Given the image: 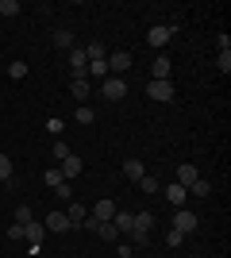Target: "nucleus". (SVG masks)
<instances>
[{"label":"nucleus","instance_id":"f257e3e1","mask_svg":"<svg viewBox=\"0 0 231 258\" xmlns=\"http://www.w3.org/2000/svg\"><path fill=\"white\" fill-rule=\"evenodd\" d=\"M100 97L108 100V104H116V100H123L127 97V85H123V77H104V81H100Z\"/></svg>","mask_w":231,"mask_h":258},{"label":"nucleus","instance_id":"f03ea898","mask_svg":"<svg viewBox=\"0 0 231 258\" xmlns=\"http://www.w3.org/2000/svg\"><path fill=\"white\" fill-rule=\"evenodd\" d=\"M197 227H200V220L189 212V208H177V212H174V231H181V235H193Z\"/></svg>","mask_w":231,"mask_h":258},{"label":"nucleus","instance_id":"7ed1b4c3","mask_svg":"<svg viewBox=\"0 0 231 258\" xmlns=\"http://www.w3.org/2000/svg\"><path fill=\"white\" fill-rule=\"evenodd\" d=\"M146 97L158 100V104H170V100H174V81H150V85H146Z\"/></svg>","mask_w":231,"mask_h":258},{"label":"nucleus","instance_id":"20e7f679","mask_svg":"<svg viewBox=\"0 0 231 258\" xmlns=\"http://www.w3.org/2000/svg\"><path fill=\"white\" fill-rule=\"evenodd\" d=\"M85 70H89L85 46H73V50H69V74H73V77H85ZM73 77H69V81H73ZM85 81H89V77H85Z\"/></svg>","mask_w":231,"mask_h":258},{"label":"nucleus","instance_id":"39448f33","mask_svg":"<svg viewBox=\"0 0 231 258\" xmlns=\"http://www.w3.org/2000/svg\"><path fill=\"white\" fill-rule=\"evenodd\" d=\"M116 212H120V208H116V201L100 197L97 205H93V212H89V216H93V220H100V224H112V216H116Z\"/></svg>","mask_w":231,"mask_h":258},{"label":"nucleus","instance_id":"423d86ee","mask_svg":"<svg viewBox=\"0 0 231 258\" xmlns=\"http://www.w3.org/2000/svg\"><path fill=\"white\" fill-rule=\"evenodd\" d=\"M23 239H27V247L39 250L43 247V239H46V227L39 224V220H31V224H23Z\"/></svg>","mask_w":231,"mask_h":258},{"label":"nucleus","instance_id":"0eeeda50","mask_svg":"<svg viewBox=\"0 0 231 258\" xmlns=\"http://www.w3.org/2000/svg\"><path fill=\"white\" fill-rule=\"evenodd\" d=\"M123 70H131V54H127V50L108 54V74H112V77H120Z\"/></svg>","mask_w":231,"mask_h":258},{"label":"nucleus","instance_id":"6e6552de","mask_svg":"<svg viewBox=\"0 0 231 258\" xmlns=\"http://www.w3.org/2000/svg\"><path fill=\"white\" fill-rule=\"evenodd\" d=\"M197 177H200V170L193 166V162H185V166H177V173H174V181L181 185V189H189V185L197 181Z\"/></svg>","mask_w":231,"mask_h":258},{"label":"nucleus","instance_id":"1a4fd4ad","mask_svg":"<svg viewBox=\"0 0 231 258\" xmlns=\"http://www.w3.org/2000/svg\"><path fill=\"white\" fill-rule=\"evenodd\" d=\"M166 201H170L174 208H185V201H189V189H181L177 181H170V185H166Z\"/></svg>","mask_w":231,"mask_h":258},{"label":"nucleus","instance_id":"9d476101","mask_svg":"<svg viewBox=\"0 0 231 258\" xmlns=\"http://www.w3.org/2000/svg\"><path fill=\"white\" fill-rule=\"evenodd\" d=\"M43 227H46V231H73V224L66 220V212H50L43 220Z\"/></svg>","mask_w":231,"mask_h":258},{"label":"nucleus","instance_id":"9b49d317","mask_svg":"<svg viewBox=\"0 0 231 258\" xmlns=\"http://www.w3.org/2000/svg\"><path fill=\"white\" fill-rule=\"evenodd\" d=\"M146 43H150L154 50H162V46L170 43V27H162V23H158V27H150V31H146Z\"/></svg>","mask_w":231,"mask_h":258},{"label":"nucleus","instance_id":"f8f14e48","mask_svg":"<svg viewBox=\"0 0 231 258\" xmlns=\"http://www.w3.org/2000/svg\"><path fill=\"white\" fill-rule=\"evenodd\" d=\"M58 170H62V177L69 181V177H77V173L85 170V162L77 158V154H69V158H62V166H58Z\"/></svg>","mask_w":231,"mask_h":258},{"label":"nucleus","instance_id":"ddd939ff","mask_svg":"<svg viewBox=\"0 0 231 258\" xmlns=\"http://www.w3.org/2000/svg\"><path fill=\"white\" fill-rule=\"evenodd\" d=\"M143 173H146V166H143L139 158H127V162H123V177H127V181L139 185V177H143Z\"/></svg>","mask_w":231,"mask_h":258},{"label":"nucleus","instance_id":"4468645a","mask_svg":"<svg viewBox=\"0 0 231 258\" xmlns=\"http://www.w3.org/2000/svg\"><path fill=\"white\" fill-rule=\"evenodd\" d=\"M150 81H170V58H166V54H158V58H154V66H150Z\"/></svg>","mask_w":231,"mask_h":258},{"label":"nucleus","instance_id":"2eb2a0df","mask_svg":"<svg viewBox=\"0 0 231 258\" xmlns=\"http://www.w3.org/2000/svg\"><path fill=\"white\" fill-rule=\"evenodd\" d=\"M150 227H154V212H135V227H131V231L150 235Z\"/></svg>","mask_w":231,"mask_h":258},{"label":"nucleus","instance_id":"dca6fc26","mask_svg":"<svg viewBox=\"0 0 231 258\" xmlns=\"http://www.w3.org/2000/svg\"><path fill=\"white\" fill-rule=\"evenodd\" d=\"M85 216H89V208H85V205L69 201V212H66V220H69V224H73V227H81V224H85Z\"/></svg>","mask_w":231,"mask_h":258},{"label":"nucleus","instance_id":"f3484780","mask_svg":"<svg viewBox=\"0 0 231 258\" xmlns=\"http://www.w3.org/2000/svg\"><path fill=\"white\" fill-rule=\"evenodd\" d=\"M112 227H116V231H127V235H131L135 216H131V212H116V216H112Z\"/></svg>","mask_w":231,"mask_h":258},{"label":"nucleus","instance_id":"a211bd4d","mask_svg":"<svg viewBox=\"0 0 231 258\" xmlns=\"http://www.w3.org/2000/svg\"><path fill=\"white\" fill-rule=\"evenodd\" d=\"M69 97L73 100H89V81L85 77H73V81H69Z\"/></svg>","mask_w":231,"mask_h":258},{"label":"nucleus","instance_id":"6ab92c4d","mask_svg":"<svg viewBox=\"0 0 231 258\" xmlns=\"http://www.w3.org/2000/svg\"><path fill=\"white\" fill-rule=\"evenodd\" d=\"M85 77H108V58H97V62H89V70H85Z\"/></svg>","mask_w":231,"mask_h":258},{"label":"nucleus","instance_id":"aec40b11","mask_svg":"<svg viewBox=\"0 0 231 258\" xmlns=\"http://www.w3.org/2000/svg\"><path fill=\"white\" fill-rule=\"evenodd\" d=\"M139 189H143L146 197H154L158 189H162V181H158V177H150V173H143V177H139Z\"/></svg>","mask_w":231,"mask_h":258},{"label":"nucleus","instance_id":"412c9836","mask_svg":"<svg viewBox=\"0 0 231 258\" xmlns=\"http://www.w3.org/2000/svg\"><path fill=\"white\" fill-rule=\"evenodd\" d=\"M73 119H77V123H81V127H89V123L97 119V112H93V108H89V104H81V108H77V112H73Z\"/></svg>","mask_w":231,"mask_h":258},{"label":"nucleus","instance_id":"4be33fe9","mask_svg":"<svg viewBox=\"0 0 231 258\" xmlns=\"http://www.w3.org/2000/svg\"><path fill=\"white\" fill-rule=\"evenodd\" d=\"M50 43H54L58 50H73V35H69V31H54V39H50Z\"/></svg>","mask_w":231,"mask_h":258},{"label":"nucleus","instance_id":"5701e85b","mask_svg":"<svg viewBox=\"0 0 231 258\" xmlns=\"http://www.w3.org/2000/svg\"><path fill=\"white\" fill-rule=\"evenodd\" d=\"M208 193H212V181H204V177H197L189 185V197H208Z\"/></svg>","mask_w":231,"mask_h":258},{"label":"nucleus","instance_id":"b1692460","mask_svg":"<svg viewBox=\"0 0 231 258\" xmlns=\"http://www.w3.org/2000/svg\"><path fill=\"white\" fill-rule=\"evenodd\" d=\"M20 12H23L20 0H0V16H8V20H12V16H20Z\"/></svg>","mask_w":231,"mask_h":258},{"label":"nucleus","instance_id":"393cba45","mask_svg":"<svg viewBox=\"0 0 231 258\" xmlns=\"http://www.w3.org/2000/svg\"><path fill=\"white\" fill-rule=\"evenodd\" d=\"M93 235H100V239H104V243H116V235H120V231H116V227H112V224H100L97 231H93Z\"/></svg>","mask_w":231,"mask_h":258},{"label":"nucleus","instance_id":"a878e982","mask_svg":"<svg viewBox=\"0 0 231 258\" xmlns=\"http://www.w3.org/2000/svg\"><path fill=\"white\" fill-rule=\"evenodd\" d=\"M43 181L50 185V189H54V185H62V181H66V177H62V170H58V166H50V170L43 173Z\"/></svg>","mask_w":231,"mask_h":258},{"label":"nucleus","instance_id":"bb28decb","mask_svg":"<svg viewBox=\"0 0 231 258\" xmlns=\"http://www.w3.org/2000/svg\"><path fill=\"white\" fill-rule=\"evenodd\" d=\"M8 77H12V81H23V77H27V62H12L8 66Z\"/></svg>","mask_w":231,"mask_h":258},{"label":"nucleus","instance_id":"cd10ccee","mask_svg":"<svg viewBox=\"0 0 231 258\" xmlns=\"http://www.w3.org/2000/svg\"><path fill=\"white\" fill-rule=\"evenodd\" d=\"M31 220H35L31 205H20V208H16V224H31Z\"/></svg>","mask_w":231,"mask_h":258},{"label":"nucleus","instance_id":"c85d7f7f","mask_svg":"<svg viewBox=\"0 0 231 258\" xmlns=\"http://www.w3.org/2000/svg\"><path fill=\"white\" fill-rule=\"evenodd\" d=\"M0 181H12V158L0 154Z\"/></svg>","mask_w":231,"mask_h":258},{"label":"nucleus","instance_id":"c756f323","mask_svg":"<svg viewBox=\"0 0 231 258\" xmlns=\"http://www.w3.org/2000/svg\"><path fill=\"white\" fill-rule=\"evenodd\" d=\"M50 154H54V158L62 162V158H69V147H66V143H62V139H54V147H50Z\"/></svg>","mask_w":231,"mask_h":258},{"label":"nucleus","instance_id":"7c9ffc66","mask_svg":"<svg viewBox=\"0 0 231 258\" xmlns=\"http://www.w3.org/2000/svg\"><path fill=\"white\" fill-rule=\"evenodd\" d=\"M181 239H185V235H181V231H174V227H170V235H166V247H181Z\"/></svg>","mask_w":231,"mask_h":258},{"label":"nucleus","instance_id":"2f4dec72","mask_svg":"<svg viewBox=\"0 0 231 258\" xmlns=\"http://www.w3.org/2000/svg\"><path fill=\"white\" fill-rule=\"evenodd\" d=\"M8 239H12V243H20V239H23V224H12L8 227Z\"/></svg>","mask_w":231,"mask_h":258},{"label":"nucleus","instance_id":"473e14b6","mask_svg":"<svg viewBox=\"0 0 231 258\" xmlns=\"http://www.w3.org/2000/svg\"><path fill=\"white\" fill-rule=\"evenodd\" d=\"M220 70H223V74H231V50H220Z\"/></svg>","mask_w":231,"mask_h":258},{"label":"nucleus","instance_id":"72a5a7b5","mask_svg":"<svg viewBox=\"0 0 231 258\" xmlns=\"http://www.w3.org/2000/svg\"><path fill=\"white\" fill-rule=\"evenodd\" d=\"M54 197H66V201H69V197H73V193H69V181H62V185H54Z\"/></svg>","mask_w":231,"mask_h":258},{"label":"nucleus","instance_id":"f704fd0d","mask_svg":"<svg viewBox=\"0 0 231 258\" xmlns=\"http://www.w3.org/2000/svg\"><path fill=\"white\" fill-rule=\"evenodd\" d=\"M46 131H50V135H62V119H46Z\"/></svg>","mask_w":231,"mask_h":258},{"label":"nucleus","instance_id":"c9c22d12","mask_svg":"<svg viewBox=\"0 0 231 258\" xmlns=\"http://www.w3.org/2000/svg\"><path fill=\"white\" fill-rule=\"evenodd\" d=\"M116 258H131V247H120V250H116Z\"/></svg>","mask_w":231,"mask_h":258}]
</instances>
